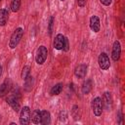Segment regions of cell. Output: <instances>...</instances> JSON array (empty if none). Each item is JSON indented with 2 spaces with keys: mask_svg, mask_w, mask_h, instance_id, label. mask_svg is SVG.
I'll return each mask as SVG.
<instances>
[{
  "mask_svg": "<svg viewBox=\"0 0 125 125\" xmlns=\"http://www.w3.org/2000/svg\"><path fill=\"white\" fill-rule=\"evenodd\" d=\"M23 35V29L21 27H18L14 32L13 34L11 35V38H10V42H9V47L11 49H15L18 44L20 43L21 37Z\"/></svg>",
  "mask_w": 125,
  "mask_h": 125,
  "instance_id": "obj_1",
  "label": "cell"
},
{
  "mask_svg": "<svg viewBox=\"0 0 125 125\" xmlns=\"http://www.w3.org/2000/svg\"><path fill=\"white\" fill-rule=\"evenodd\" d=\"M7 103L10 104V106L16 111L18 112L21 108V105H20V96L19 94H10L7 98Z\"/></svg>",
  "mask_w": 125,
  "mask_h": 125,
  "instance_id": "obj_2",
  "label": "cell"
},
{
  "mask_svg": "<svg viewBox=\"0 0 125 125\" xmlns=\"http://www.w3.org/2000/svg\"><path fill=\"white\" fill-rule=\"evenodd\" d=\"M48 56V50L45 46H39V48L36 51V56H35V61L38 64H43L47 59Z\"/></svg>",
  "mask_w": 125,
  "mask_h": 125,
  "instance_id": "obj_3",
  "label": "cell"
},
{
  "mask_svg": "<svg viewBox=\"0 0 125 125\" xmlns=\"http://www.w3.org/2000/svg\"><path fill=\"white\" fill-rule=\"evenodd\" d=\"M30 121V109L28 106H23L21 109L20 114V123L21 125H27Z\"/></svg>",
  "mask_w": 125,
  "mask_h": 125,
  "instance_id": "obj_4",
  "label": "cell"
},
{
  "mask_svg": "<svg viewBox=\"0 0 125 125\" xmlns=\"http://www.w3.org/2000/svg\"><path fill=\"white\" fill-rule=\"evenodd\" d=\"M98 62H99V65L102 69L104 70H106L109 68L110 66V62H109V58L108 56L105 54V53H101L100 56H99V59H98Z\"/></svg>",
  "mask_w": 125,
  "mask_h": 125,
  "instance_id": "obj_5",
  "label": "cell"
},
{
  "mask_svg": "<svg viewBox=\"0 0 125 125\" xmlns=\"http://www.w3.org/2000/svg\"><path fill=\"white\" fill-rule=\"evenodd\" d=\"M92 108H93V112L96 116H100L103 112V103L101 98L97 97L93 100L92 102Z\"/></svg>",
  "mask_w": 125,
  "mask_h": 125,
  "instance_id": "obj_6",
  "label": "cell"
},
{
  "mask_svg": "<svg viewBox=\"0 0 125 125\" xmlns=\"http://www.w3.org/2000/svg\"><path fill=\"white\" fill-rule=\"evenodd\" d=\"M121 54V45L119 41H114L113 46H112V52H111V57L113 61H118L120 58Z\"/></svg>",
  "mask_w": 125,
  "mask_h": 125,
  "instance_id": "obj_7",
  "label": "cell"
},
{
  "mask_svg": "<svg viewBox=\"0 0 125 125\" xmlns=\"http://www.w3.org/2000/svg\"><path fill=\"white\" fill-rule=\"evenodd\" d=\"M102 103H103V105H104L105 109H107V110H111V108H112V104H113L111 94L108 93V92H105V93L104 94Z\"/></svg>",
  "mask_w": 125,
  "mask_h": 125,
  "instance_id": "obj_8",
  "label": "cell"
},
{
  "mask_svg": "<svg viewBox=\"0 0 125 125\" xmlns=\"http://www.w3.org/2000/svg\"><path fill=\"white\" fill-rule=\"evenodd\" d=\"M100 19L97 16H92L90 18V28L94 32H99L100 31Z\"/></svg>",
  "mask_w": 125,
  "mask_h": 125,
  "instance_id": "obj_9",
  "label": "cell"
},
{
  "mask_svg": "<svg viewBox=\"0 0 125 125\" xmlns=\"http://www.w3.org/2000/svg\"><path fill=\"white\" fill-rule=\"evenodd\" d=\"M87 73V65L86 64H79L75 67L74 74L77 78H84Z\"/></svg>",
  "mask_w": 125,
  "mask_h": 125,
  "instance_id": "obj_10",
  "label": "cell"
},
{
  "mask_svg": "<svg viewBox=\"0 0 125 125\" xmlns=\"http://www.w3.org/2000/svg\"><path fill=\"white\" fill-rule=\"evenodd\" d=\"M64 36L62 34H58L54 39V48L57 50H62L63 46Z\"/></svg>",
  "mask_w": 125,
  "mask_h": 125,
  "instance_id": "obj_11",
  "label": "cell"
},
{
  "mask_svg": "<svg viewBox=\"0 0 125 125\" xmlns=\"http://www.w3.org/2000/svg\"><path fill=\"white\" fill-rule=\"evenodd\" d=\"M10 84H11L10 80H5L2 83V85L0 86V97H3L6 94H8V92L10 90Z\"/></svg>",
  "mask_w": 125,
  "mask_h": 125,
  "instance_id": "obj_12",
  "label": "cell"
},
{
  "mask_svg": "<svg viewBox=\"0 0 125 125\" xmlns=\"http://www.w3.org/2000/svg\"><path fill=\"white\" fill-rule=\"evenodd\" d=\"M9 17V13L6 9H1L0 10V26H4L7 23Z\"/></svg>",
  "mask_w": 125,
  "mask_h": 125,
  "instance_id": "obj_13",
  "label": "cell"
},
{
  "mask_svg": "<svg viewBox=\"0 0 125 125\" xmlns=\"http://www.w3.org/2000/svg\"><path fill=\"white\" fill-rule=\"evenodd\" d=\"M50 122H51L50 112L47 110H42L41 111V124L47 125V124H50Z\"/></svg>",
  "mask_w": 125,
  "mask_h": 125,
  "instance_id": "obj_14",
  "label": "cell"
},
{
  "mask_svg": "<svg viewBox=\"0 0 125 125\" xmlns=\"http://www.w3.org/2000/svg\"><path fill=\"white\" fill-rule=\"evenodd\" d=\"M31 121L34 124H41V111L39 109H35L31 114Z\"/></svg>",
  "mask_w": 125,
  "mask_h": 125,
  "instance_id": "obj_15",
  "label": "cell"
},
{
  "mask_svg": "<svg viewBox=\"0 0 125 125\" xmlns=\"http://www.w3.org/2000/svg\"><path fill=\"white\" fill-rule=\"evenodd\" d=\"M92 90V81L90 79H87L83 84H82V87H81V91L83 94L87 95L90 93V91Z\"/></svg>",
  "mask_w": 125,
  "mask_h": 125,
  "instance_id": "obj_16",
  "label": "cell"
},
{
  "mask_svg": "<svg viewBox=\"0 0 125 125\" xmlns=\"http://www.w3.org/2000/svg\"><path fill=\"white\" fill-rule=\"evenodd\" d=\"M62 90V83H58V84L54 85V86L51 88L50 94H51L52 96H57V95L61 94Z\"/></svg>",
  "mask_w": 125,
  "mask_h": 125,
  "instance_id": "obj_17",
  "label": "cell"
},
{
  "mask_svg": "<svg viewBox=\"0 0 125 125\" xmlns=\"http://www.w3.org/2000/svg\"><path fill=\"white\" fill-rule=\"evenodd\" d=\"M21 7V0H12L11 2V10L13 12H18Z\"/></svg>",
  "mask_w": 125,
  "mask_h": 125,
  "instance_id": "obj_18",
  "label": "cell"
},
{
  "mask_svg": "<svg viewBox=\"0 0 125 125\" xmlns=\"http://www.w3.org/2000/svg\"><path fill=\"white\" fill-rule=\"evenodd\" d=\"M24 80H25V84H24V86H25V90H26V91L31 90V88H32V83H33V77H31V76H27Z\"/></svg>",
  "mask_w": 125,
  "mask_h": 125,
  "instance_id": "obj_19",
  "label": "cell"
},
{
  "mask_svg": "<svg viewBox=\"0 0 125 125\" xmlns=\"http://www.w3.org/2000/svg\"><path fill=\"white\" fill-rule=\"evenodd\" d=\"M29 72H30V67L28 65H25L22 67V70H21V79H25L27 76H29Z\"/></svg>",
  "mask_w": 125,
  "mask_h": 125,
  "instance_id": "obj_20",
  "label": "cell"
},
{
  "mask_svg": "<svg viewBox=\"0 0 125 125\" xmlns=\"http://www.w3.org/2000/svg\"><path fill=\"white\" fill-rule=\"evenodd\" d=\"M78 111H79V107L77 105H73L72 107V110H71V113H72V116L75 120L79 119L80 118V114H78Z\"/></svg>",
  "mask_w": 125,
  "mask_h": 125,
  "instance_id": "obj_21",
  "label": "cell"
},
{
  "mask_svg": "<svg viewBox=\"0 0 125 125\" xmlns=\"http://www.w3.org/2000/svg\"><path fill=\"white\" fill-rule=\"evenodd\" d=\"M62 50L67 52L69 50V44H68V39L66 37H64V40H63V46H62Z\"/></svg>",
  "mask_w": 125,
  "mask_h": 125,
  "instance_id": "obj_22",
  "label": "cell"
},
{
  "mask_svg": "<svg viewBox=\"0 0 125 125\" xmlns=\"http://www.w3.org/2000/svg\"><path fill=\"white\" fill-rule=\"evenodd\" d=\"M53 23H54V17H51V19H50V21H49V34L51 35L52 34V30H53Z\"/></svg>",
  "mask_w": 125,
  "mask_h": 125,
  "instance_id": "obj_23",
  "label": "cell"
},
{
  "mask_svg": "<svg viewBox=\"0 0 125 125\" xmlns=\"http://www.w3.org/2000/svg\"><path fill=\"white\" fill-rule=\"evenodd\" d=\"M102 4H104V6H109L112 2V0H100Z\"/></svg>",
  "mask_w": 125,
  "mask_h": 125,
  "instance_id": "obj_24",
  "label": "cell"
},
{
  "mask_svg": "<svg viewBox=\"0 0 125 125\" xmlns=\"http://www.w3.org/2000/svg\"><path fill=\"white\" fill-rule=\"evenodd\" d=\"M77 3L80 7H84L86 4V0H77Z\"/></svg>",
  "mask_w": 125,
  "mask_h": 125,
  "instance_id": "obj_25",
  "label": "cell"
},
{
  "mask_svg": "<svg viewBox=\"0 0 125 125\" xmlns=\"http://www.w3.org/2000/svg\"><path fill=\"white\" fill-rule=\"evenodd\" d=\"M1 74H2V66L0 65V76H1Z\"/></svg>",
  "mask_w": 125,
  "mask_h": 125,
  "instance_id": "obj_26",
  "label": "cell"
},
{
  "mask_svg": "<svg viewBox=\"0 0 125 125\" xmlns=\"http://www.w3.org/2000/svg\"><path fill=\"white\" fill-rule=\"evenodd\" d=\"M61 1H64V0H61Z\"/></svg>",
  "mask_w": 125,
  "mask_h": 125,
  "instance_id": "obj_27",
  "label": "cell"
},
{
  "mask_svg": "<svg viewBox=\"0 0 125 125\" xmlns=\"http://www.w3.org/2000/svg\"><path fill=\"white\" fill-rule=\"evenodd\" d=\"M0 1H1V0H0Z\"/></svg>",
  "mask_w": 125,
  "mask_h": 125,
  "instance_id": "obj_28",
  "label": "cell"
}]
</instances>
